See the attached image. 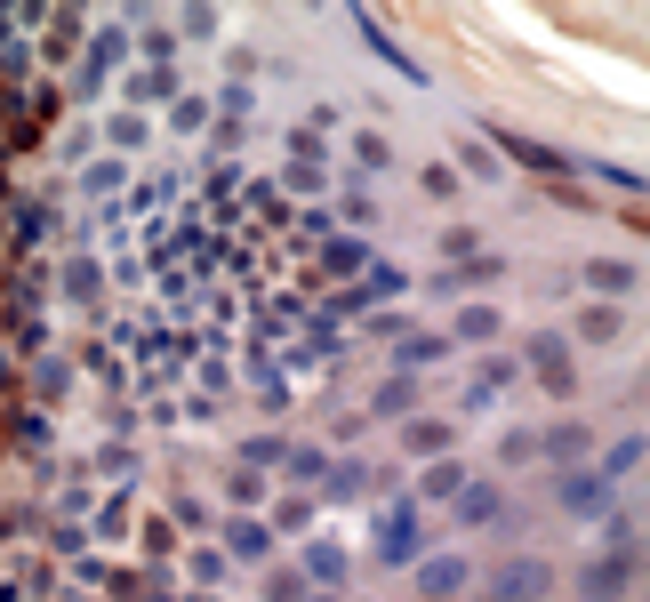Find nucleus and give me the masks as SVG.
<instances>
[{
  "label": "nucleus",
  "instance_id": "1",
  "mask_svg": "<svg viewBox=\"0 0 650 602\" xmlns=\"http://www.w3.org/2000/svg\"><path fill=\"white\" fill-rule=\"evenodd\" d=\"M265 546H273V530H265V522H233V530H225V554H241V562H257Z\"/></svg>",
  "mask_w": 650,
  "mask_h": 602
},
{
  "label": "nucleus",
  "instance_id": "2",
  "mask_svg": "<svg viewBox=\"0 0 650 602\" xmlns=\"http://www.w3.org/2000/svg\"><path fill=\"white\" fill-rule=\"evenodd\" d=\"M402 450H410V458H426V450H450V426H442V418H418V426L402 434Z\"/></svg>",
  "mask_w": 650,
  "mask_h": 602
},
{
  "label": "nucleus",
  "instance_id": "3",
  "mask_svg": "<svg viewBox=\"0 0 650 602\" xmlns=\"http://www.w3.org/2000/svg\"><path fill=\"white\" fill-rule=\"evenodd\" d=\"M538 586H546V570H538V562H522V570H506V578H498V602H530Z\"/></svg>",
  "mask_w": 650,
  "mask_h": 602
},
{
  "label": "nucleus",
  "instance_id": "4",
  "mask_svg": "<svg viewBox=\"0 0 650 602\" xmlns=\"http://www.w3.org/2000/svg\"><path fill=\"white\" fill-rule=\"evenodd\" d=\"M458 578H466L458 554H434V562H426V594H458Z\"/></svg>",
  "mask_w": 650,
  "mask_h": 602
},
{
  "label": "nucleus",
  "instance_id": "5",
  "mask_svg": "<svg viewBox=\"0 0 650 602\" xmlns=\"http://www.w3.org/2000/svg\"><path fill=\"white\" fill-rule=\"evenodd\" d=\"M562 506H570V514H594V506H602V482H594V474H578V482L562 490Z\"/></svg>",
  "mask_w": 650,
  "mask_h": 602
},
{
  "label": "nucleus",
  "instance_id": "6",
  "mask_svg": "<svg viewBox=\"0 0 650 602\" xmlns=\"http://www.w3.org/2000/svg\"><path fill=\"white\" fill-rule=\"evenodd\" d=\"M265 602H305V578H297V570H273V578H265Z\"/></svg>",
  "mask_w": 650,
  "mask_h": 602
},
{
  "label": "nucleus",
  "instance_id": "7",
  "mask_svg": "<svg viewBox=\"0 0 650 602\" xmlns=\"http://www.w3.org/2000/svg\"><path fill=\"white\" fill-rule=\"evenodd\" d=\"M305 562H313V578H321V586H330V578H346V554H338V546H313Z\"/></svg>",
  "mask_w": 650,
  "mask_h": 602
},
{
  "label": "nucleus",
  "instance_id": "8",
  "mask_svg": "<svg viewBox=\"0 0 650 602\" xmlns=\"http://www.w3.org/2000/svg\"><path fill=\"white\" fill-rule=\"evenodd\" d=\"M594 289H634V265H618V257H602V265H594Z\"/></svg>",
  "mask_w": 650,
  "mask_h": 602
},
{
  "label": "nucleus",
  "instance_id": "9",
  "mask_svg": "<svg viewBox=\"0 0 650 602\" xmlns=\"http://www.w3.org/2000/svg\"><path fill=\"white\" fill-rule=\"evenodd\" d=\"M538 450H554V458H578V450H586V426H562V434H546Z\"/></svg>",
  "mask_w": 650,
  "mask_h": 602
},
{
  "label": "nucleus",
  "instance_id": "10",
  "mask_svg": "<svg viewBox=\"0 0 650 602\" xmlns=\"http://www.w3.org/2000/svg\"><path fill=\"white\" fill-rule=\"evenodd\" d=\"M217 578H225V554L201 546V554H193V586H217Z\"/></svg>",
  "mask_w": 650,
  "mask_h": 602
},
{
  "label": "nucleus",
  "instance_id": "11",
  "mask_svg": "<svg viewBox=\"0 0 650 602\" xmlns=\"http://www.w3.org/2000/svg\"><path fill=\"white\" fill-rule=\"evenodd\" d=\"M402 362L418 370V362H442V338H402Z\"/></svg>",
  "mask_w": 650,
  "mask_h": 602
},
{
  "label": "nucleus",
  "instance_id": "12",
  "mask_svg": "<svg viewBox=\"0 0 650 602\" xmlns=\"http://www.w3.org/2000/svg\"><path fill=\"white\" fill-rule=\"evenodd\" d=\"M321 265H330V273H354V265H362V241H338V249L321 257Z\"/></svg>",
  "mask_w": 650,
  "mask_h": 602
},
{
  "label": "nucleus",
  "instance_id": "13",
  "mask_svg": "<svg viewBox=\"0 0 650 602\" xmlns=\"http://www.w3.org/2000/svg\"><path fill=\"white\" fill-rule=\"evenodd\" d=\"M498 322H490V306H466V322H458V338H490Z\"/></svg>",
  "mask_w": 650,
  "mask_h": 602
},
{
  "label": "nucleus",
  "instance_id": "14",
  "mask_svg": "<svg viewBox=\"0 0 650 602\" xmlns=\"http://www.w3.org/2000/svg\"><path fill=\"white\" fill-rule=\"evenodd\" d=\"M578 330H586V338H618V314H610V306H594V314H586Z\"/></svg>",
  "mask_w": 650,
  "mask_h": 602
},
{
  "label": "nucleus",
  "instance_id": "15",
  "mask_svg": "<svg viewBox=\"0 0 650 602\" xmlns=\"http://www.w3.org/2000/svg\"><path fill=\"white\" fill-rule=\"evenodd\" d=\"M490 498H498V490H490V482H474V490H466V522H490Z\"/></svg>",
  "mask_w": 650,
  "mask_h": 602
},
{
  "label": "nucleus",
  "instance_id": "16",
  "mask_svg": "<svg viewBox=\"0 0 650 602\" xmlns=\"http://www.w3.org/2000/svg\"><path fill=\"white\" fill-rule=\"evenodd\" d=\"M313 602H330V594H313Z\"/></svg>",
  "mask_w": 650,
  "mask_h": 602
},
{
  "label": "nucleus",
  "instance_id": "17",
  "mask_svg": "<svg viewBox=\"0 0 650 602\" xmlns=\"http://www.w3.org/2000/svg\"><path fill=\"white\" fill-rule=\"evenodd\" d=\"M193 602H209V594H193Z\"/></svg>",
  "mask_w": 650,
  "mask_h": 602
}]
</instances>
